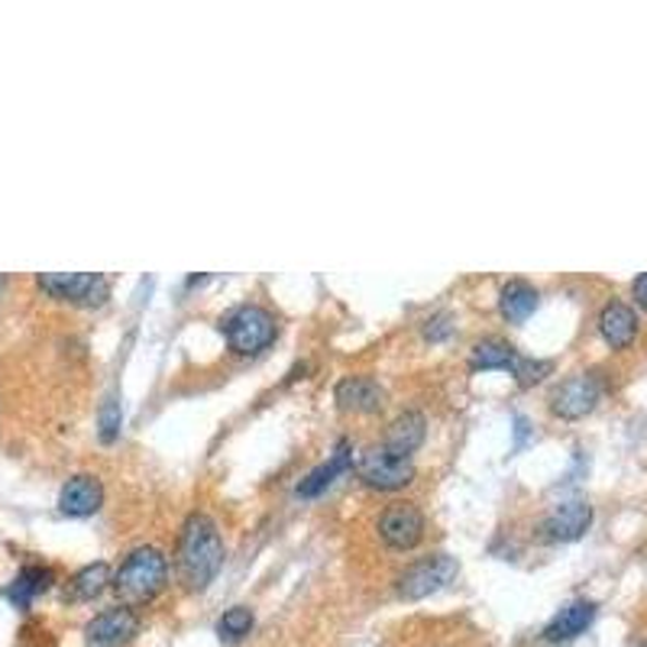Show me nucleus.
Segmentation results:
<instances>
[{
	"label": "nucleus",
	"instance_id": "f257e3e1",
	"mask_svg": "<svg viewBox=\"0 0 647 647\" xmlns=\"http://www.w3.org/2000/svg\"><path fill=\"white\" fill-rule=\"evenodd\" d=\"M223 566V538L211 515L192 512L179 538V573L188 589H208Z\"/></svg>",
	"mask_w": 647,
	"mask_h": 647
},
{
	"label": "nucleus",
	"instance_id": "f03ea898",
	"mask_svg": "<svg viewBox=\"0 0 647 647\" xmlns=\"http://www.w3.org/2000/svg\"><path fill=\"white\" fill-rule=\"evenodd\" d=\"M169 583V560L156 547H136L126 553V560L117 566L110 589L117 593L120 606L139 609L149 606Z\"/></svg>",
	"mask_w": 647,
	"mask_h": 647
},
{
	"label": "nucleus",
	"instance_id": "7ed1b4c3",
	"mask_svg": "<svg viewBox=\"0 0 647 647\" xmlns=\"http://www.w3.org/2000/svg\"><path fill=\"white\" fill-rule=\"evenodd\" d=\"M220 330H223V337H227L233 353L256 356V353H263V350H269L276 343L279 321L259 305H240L220 321Z\"/></svg>",
	"mask_w": 647,
	"mask_h": 647
},
{
	"label": "nucleus",
	"instance_id": "20e7f679",
	"mask_svg": "<svg viewBox=\"0 0 647 647\" xmlns=\"http://www.w3.org/2000/svg\"><path fill=\"white\" fill-rule=\"evenodd\" d=\"M36 285L49 298L82 308H101L110 298V282L101 272H42L36 276Z\"/></svg>",
	"mask_w": 647,
	"mask_h": 647
},
{
	"label": "nucleus",
	"instance_id": "39448f33",
	"mask_svg": "<svg viewBox=\"0 0 647 647\" xmlns=\"http://www.w3.org/2000/svg\"><path fill=\"white\" fill-rule=\"evenodd\" d=\"M356 476L379 492H399L405 486H412L415 479V463L412 456H399L386 447H369L359 453L356 460Z\"/></svg>",
	"mask_w": 647,
	"mask_h": 647
},
{
	"label": "nucleus",
	"instance_id": "423d86ee",
	"mask_svg": "<svg viewBox=\"0 0 647 647\" xmlns=\"http://www.w3.org/2000/svg\"><path fill=\"white\" fill-rule=\"evenodd\" d=\"M606 395V382L599 373H579L566 382H560L550 395V412L563 422H579L589 412H596V405Z\"/></svg>",
	"mask_w": 647,
	"mask_h": 647
},
{
	"label": "nucleus",
	"instance_id": "0eeeda50",
	"mask_svg": "<svg viewBox=\"0 0 647 647\" xmlns=\"http://www.w3.org/2000/svg\"><path fill=\"white\" fill-rule=\"evenodd\" d=\"M460 573V563L450 553H434L425 560H415L402 576H399V596L415 602V599H428L434 593H440L443 586H450Z\"/></svg>",
	"mask_w": 647,
	"mask_h": 647
},
{
	"label": "nucleus",
	"instance_id": "6e6552de",
	"mask_svg": "<svg viewBox=\"0 0 647 647\" xmlns=\"http://www.w3.org/2000/svg\"><path fill=\"white\" fill-rule=\"evenodd\" d=\"M379 538L392 550H412L425 538V512L412 502H399L382 512L379 518Z\"/></svg>",
	"mask_w": 647,
	"mask_h": 647
},
{
	"label": "nucleus",
	"instance_id": "1a4fd4ad",
	"mask_svg": "<svg viewBox=\"0 0 647 647\" xmlns=\"http://www.w3.org/2000/svg\"><path fill=\"white\" fill-rule=\"evenodd\" d=\"M139 635V615L126 606H113L108 612H98L85 625V638L95 647H120L130 645Z\"/></svg>",
	"mask_w": 647,
	"mask_h": 647
},
{
	"label": "nucleus",
	"instance_id": "9d476101",
	"mask_svg": "<svg viewBox=\"0 0 647 647\" xmlns=\"http://www.w3.org/2000/svg\"><path fill=\"white\" fill-rule=\"evenodd\" d=\"M333 402L346 415H376L386 405V389L369 376H343L333 386Z\"/></svg>",
	"mask_w": 647,
	"mask_h": 647
},
{
	"label": "nucleus",
	"instance_id": "9b49d317",
	"mask_svg": "<svg viewBox=\"0 0 647 647\" xmlns=\"http://www.w3.org/2000/svg\"><path fill=\"white\" fill-rule=\"evenodd\" d=\"M589 525H593V505L586 499H566L553 505V512L544 518V538L570 544V540L583 538Z\"/></svg>",
	"mask_w": 647,
	"mask_h": 647
},
{
	"label": "nucleus",
	"instance_id": "f8f14e48",
	"mask_svg": "<svg viewBox=\"0 0 647 647\" xmlns=\"http://www.w3.org/2000/svg\"><path fill=\"white\" fill-rule=\"evenodd\" d=\"M101 505H105V486L91 473L72 476L59 492V512L69 518H91L95 512H101Z\"/></svg>",
	"mask_w": 647,
	"mask_h": 647
},
{
	"label": "nucleus",
	"instance_id": "ddd939ff",
	"mask_svg": "<svg viewBox=\"0 0 647 647\" xmlns=\"http://www.w3.org/2000/svg\"><path fill=\"white\" fill-rule=\"evenodd\" d=\"M593 622H596V602H589V599H576V602L563 606V609L547 622L544 638H547L550 645H566V642L579 638Z\"/></svg>",
	"mask_w": 647,
	"mask_h": 647
},
{
	"label": "nucleus",
	"instance_id": "4468645a",
	"mask_svg": "<svg viewBox=\"0 0 647 647\" xmlns=\"http://www.w3.org/2000/svg\"><path fill=\"white\" fill-rule=\"evenodd\" d=\"M353 466V443L346 440V437H340L337 440V447H333V453L327 456V463H321L318 469H312L302 483H298V499H318L324 489L340 476V473H346Z\"/></svg>",
	"mask_w": 647,
	"mask_h": 647
},
{
	"label": "nucleus",
	"instance_id": "2eb2a0df",
	"mask_svg": "<svg viewBox=\"0 0 647 647\" xmlns=\"http://www.w3.org/2000/svg\"><path fill=\"white\" fill-rule=\"evenodd\" d=\"M599 333L612 350H625L638 337V315L625 302H609L599 315Z\"/></svg>",
	"mask_w": 647,
	"mask_h": 647
},
{
	"label": "nucleus",
	"instance_id": "dca6fc26",
	"mask_svg": "<svg viewBox=\"0 0 647 647\" xmlns=\"http://www.w3.org/2000/svg\"><path fill=\"white\" fill-rule=\"evenodd\" d=\"M425 434H428V422L422 412H402L389 428H386V440L382 447L399 453V456H412L422 443H425Z\"/></svg>",
	"mask_w": 647,
	"mask_h": 647
},
{
	"label": "nucleus",
	"instance_id": "f3484780",
	"mask_svg": "<svg viewBox=\"0 0 647 647\" xmlns=\"http://www.w3.org/2000/svg\"><path fill=\"white\" fill-rule=\"evenodd\" d=\"M538 289L532 282H525V279H512L499 292V312H502V318L509 324H525L538 312Z\"/></svg>",
	"mask_w": 647,
	"mask_h": 647
},
{
	"label": "nucleus",
	"instance_id": "a211bd4d",
	"mask_svg": "<svg viewBox=\"0 0 647 647\" xmlns=\"http://www.w3.org/2000/svg\"><path fill=\"white\" fill-rule=\"evenodd\" d=\"M56 583V573L52 566H42V563H29L16 573V579L10 583L7 589V599L16 606V609H29L36 596H42L49 586Z\"/></svg>",
	"mask_w": 647,
	"mask_h": 647
},
{
	"label": "nucleus",
	"instance_id": "6ab92c4d",
	"mask_svg": "<svg viewBox=\"0 0 647 647\" xmlns=\"http://www.w3.org/2000/svg\"><path fill=\"white\" fill-rule=\"evenodd\" d=\"M518 363H522V353L509 340H502V337H486L469 353V366L473 369H505V373H515Z\"/></svg>",
	"mask_w": 647,
	"mask_h": 647
},
{
	"label": "nucleus",
	"instance_id": "aec40b11",
	"mask_svg": "<svg viewBox=\"0 0 647 647\" xmlns=\"http://www.w3.org/2000/svg\"><path fill=\"white\" fill-rule=\"evenodd\" d=\"M110 579H113V573H110V566L105 560L88 563V566H82V570L69 579L65 599H69V602H95V599L108 589Z\"/></svg>",
	"mask_w": 647,
	"mask_h": 647
},
{
	"label": "nucleus",
	"instance_id": "412c9836",
	"mask_svg": "<svg viewBox=\"0 0 647 647\" xmlns=\"http://www.w3.org/2000/svg\"><path fill=\"white\" fill-rule=\"evenodd\" d=\"M253 625H256L253 609H246V606H233V609H227V612L217 619V638H220V642H227V645H236V642H243V638L253 632Z\"/></svg>",
	"mask_w": 647,
	"mask_h": 647
},
{
	"label": "nucleus",
	"instance_id": "4be33fe9",
	"mask_svg": "<svg viewBox=\"0 0 647 647\" xmlns=\"http://www.w3.org/2000/svg\"><path fill=\"white\" fill-rule=\"evenodd\" d=\"M120 428H123V405L117 395H108L101 402V412H98V437L101 443H113L120 437Z\"/></svg>",
	"mask_w": 647,
	"mask_h": 647
},
{
	"label": "nucleus",
	"instance_id": "5701e85b",
	"mask_svg": "<svg viewBox=\"0 0 647 647\" xmlns=\"http://www.w3.org/2000/svg\"><path fill=\"white\" fill-rule=\"evenodd\" d=\"M550 373H553V363L550 359H528V356H522V363H518V369L512 376L518 379L522 389H532V386L544 382Z\"/></svg>",
	"mask_w": 647,
	"mask_h": 647
},
{
	"label": "nucleus",
	"instance_id": "b1692460",
	"mask_svg": "<svg viewBox=\"0 0 647 647\" xmlns=\"http://www.w3.org/2000/svg\"><path fill=\"white\" fill-rule=\"evenodd\" d=\"M450 333H453L450 315H437V318H431L428 327H425V337H428V340H443V337H450Z\"/></svg>",
	"mask_w": 647,
	"mask_h": 647
},
{
	"label": "nucleus",
	"instance_id": "393cba45",
	"mask_svg": "<svg viewBox=\"0 0 647 647\" xmlns=\"http://www.w3.org/2000/svg\"><path fill=\"white\" fill-rule=\"evenodd\" d=\"M632 295H635V302L647 312V272H642V276L632 282Z\"/></svg>",
	"mask_w": 647,
	"mask_h": 647
},
{
	"label": "nucleus",
	"instance_id": "a878e982",
	"mask_svg": "<svg viewBox=\"0 0 647 647\" xmlns=\"http://www.w3.org/2000/svg\"><path fill=\"white\" fill-rule=\"evenodd\" d=\"M632 647H647V638H642V642H635V645Z\"/></svg>",
	"mask_w": 647,
	"mask_h": 647
},
{
	"label": "nucleus",
	"instance_id": "bb28decb",
	"mask_svg": "<svg viewBox=\"0 0 647 647\" xmlns=\"http://www.w3.org/2000/svg\"><path fill=\"white\" fill-rule=\"evenodd\" d=\"M3 282H7V279H3V276H0V289H3Z\"/></svg>",
	"mask_w": 647,
	"mask_h": 647
}]
</instances>
